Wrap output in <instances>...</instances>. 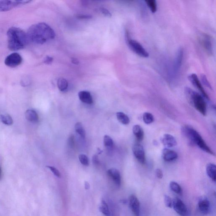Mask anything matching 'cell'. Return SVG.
<instances>
[{
	"label": "cell",
	"instance_id": "cell-31",
	"mask_svg": "<svg viewBox=\"0 0 216 216\" xmlns=\"http://www.w3.org/2000/svg\"><path fill=\"white\" fill-rule=\"evenodd\" d=\"M79 161L83 165L86 166H89V161L87 156L84 154H81L79 155Z\"/></svg>",
	"mask_w": 216,
	"mask_h": 216
},
{
	"label": "cell",
	"instance_id": "cell-38",
	"mask_svg": "<svg viewBox=\"0 0 216 216\" xmlns=\"http://www.w3.org/2000/svg\"><path fill=\"white\" fill-rule=\"evenodd\" d=\"M77 18L79 19H89L91 18L92 17L89 15L81 14L77 15Z\"/></svg>",
	"mask_w": 216,
	"mask_h": 216
},
{
	"label": "cell",
	"instance_id": "cell-1",
	"mask_svg": "<svg viewBox=\"0 0 216 216\" xmlns=\"http://www.w3.org/2000/svg\"><path fill=\"white\" fill-rule=\"evenodd\" d=\"M27 34L29 41L38 44H44L55 36L54 30L43 22L32 25L28 29Z\"/></svg>",
	"mask_w": 216,
	"mask_h": 216
},
{
	"label": "cell",
	"instance_id": "cell-24",
	"mask_svg": "<svg viewBox=\"0 0 216 216\" xmlns=\"http://www.w3.org/2000/svg\"><path fill=\"white\" fill-rule=\"evenodd\" d=\"M99 210L103 214L106 216H110L111 215L108 204L103 200L100 203Z\"/></svg>",
	"mask_w": 216,
	"mask_h": 216
},
{
	"label": "cell",
	"instance_id": "cell-34",
	"mask_svg": "<svg viewBox=\"0 0 216 216\" xmlns=\"http://www.w3.org/2000/svg\"><path fill=\"white\" fill-rule=\"evenodd\" d=\"M201 79H202V82H203V85H204L205 86H206V87L210 89H212V88H211V85H210V83H209V81H208L205 75L202 74V76H201Z\"/></svg>",
	"mask_w": 216,
	"mask_h": 216
},
{
	"label": "cell",
	"instance_id": "cell-4",
	"mask_svg": "<svg viewBox=\"0 0 216 216\" xmlns=\"http://www.w3.org/2000/svg\"><path fill=\"white\" fill-rule=\"evenodd\" d=\"M185 92L190 104L201 114L203 116L206 115V104L203 97L189 87H186Z\"/></svg>",
	"mask_w": 216,
	"mask_h": 216
},
{
	"label": "cell",
	"instance_id": "cell-21",
	"mask_svg": "<svg viewBox=\"0 0 216 216\" xmlns=\"http://www.w3.org/2000/svg\"><path fill=\"white\" fill-rule=\"evenodd\" d=\"M25 116L26 120L30 122H36L38 120V115L34 110H27L25 113Z\"/></svg>",
	"mask_w": 216,
	"mask_h": 216
},
{
	"label": "cell",
	"instance_id": "cell-25",
	"mask_svg": "<svg viewBox=\"0 0 216 216\" xmlns=\"http://www.w3.org/2000/svg\"><path fill=\"white\" fill-rule=\"evenodd\" d=\"M170 187L173 191L178 194L182 195V190L180 185L175 182L172 181L170 183Z\"/></svg>",
	"mask_w": 216,
	"mask_h": 216
},
{
	"label": "cell",
	"instance_id": "cell-29",
	"mask_svg": "<svg viewBox=\"0 0 216 216\" xmlns=\"http://www.w3.org/2000/svg\"><path fill=\"white\" fill-rule=\"evenodd\" d=\"M146 5L150 8L151 12L152 13H154L156 12L157 10V4L156 1L154 0H148L145 1Z\"/></svg>",
	"mask_w": 216,
	"mask_h": 216
},
{
	"label": "cell",
	"instance_id": "cell-33",
	"mask_svg": "<svg viewBox=\"0 0 216 216\" xmlns=\"http://www.w3.org/2000/svg\"><path fill=\"white\" fill-rule=\"evenodd\" d=\"M46 167L50 170L54 175L56 176L57 177H58V178H61V173H60V171L56 168H55L54 166H47Z\"/></svg>",
	"mask_w": 216,
	"mask_h": 216
},
{
	"label": "cell",
	"instance_id": "cell-26",
	"mask_svg": "<svg viewBox=\"0 0 216 216\" xmlns=\"http://www.w3.org/2000/svg\"><path fill=\"white\" fill-rule=\"evenodd\" d=\"M58 87L59 90L61 91H64L66 90L68 87V82L64 78H59L58 80Z\"/></svg>",
	"mask_w": 216,
	"mask_h": 216
},
{
	"label": "cell",
	"instance_id": "cell-11",
	"mask_svg": "<svg viewBox=\"0 0 216 216\" xmlns=\"http://www.w3.org/2000/svg\"><path fill=\"white\" fill-rule=\"evenodd\" d=\"M188 79L193 86L201 92L202 96L207 99H209V97L203 88L202 83L200 81L197 75L195 74H191L189 76Z\"/></svg>",
	"mask_w": 216,
	"mask_h": 216
},
{
	"label": "cell",
	"instance_id": "cell-22",
	"mask_svg": "<svg viewBox=\"0 0 216 216\" xmlns=\"http://www.w3.org/2000/svg\"><path fill=\"white\" fill-rule=\"evenodd\" d=\"M116 115L117 119L120 123L125 125L129 124L130 120L127 115L122 112H117Z\"/></svg>",
	"mask_w": 216,
	"mask_h": 216
},
{
	"label": "cell",
	"instance_id": "cell-39",
	"mask_svg": "<svg viewBox=\"0 0 216 216\" xmlns=\"http://www.w3.org/2000/svg\"><path fill=\"white\" fill-rule=\"evenodd\" d=\"M156 175L157 177L158 178H160V179H161L163 177V173L162 170L161 169H158L156 170L155 171Z\"/></svg>",
	"mask_w": 216,
	"mask_h": 216
},
{
	"label": "cell",
	"instance_id": "cell-9",
	"mask_svg": "<svg viewBox=\"0 0 216 216\" xmlns=\"http://www.w3.org/2000/svg\"><path fill=\"white\" fill-rule=\"evenodd\" d=\"M173 207L181 216H188V212L187 206L180 199L175 198L173 201Z\"/></svg>",
	"mask_w": 216,
	"mask_h": 216
},
{
	"label": "cell",
	"instance_id": "cell-28",
	"mask_svg": "<svg viewBox=\"0 0 216 216\" xmlns=\"http://www.w3.org/2000/svg\"><path fill=\"white\" fill-rule=\"evenodd\" d=\"M143 120L146 124H151L154 121V116L150 113L145 112L143 115Z\"/></svg>",
	"mask_w": 216,
	"mask_h": 216
},
{
	"label": "cell",
	"instance_id": "cell-13",
	"mask_svg": "<svg viewBox=\"0 0 216 216\" xmlns=\"http://www.w3.org/2000/svg\"><path fill=\"white\" fill-rule=\"evenodd\" d=\"M184 50L183 48H180L177 51L174 62V70L175 73L177 74L180 70L183 59Z\"/></svg>",
	"mask_w": 216,
	"mask_h": 216
},
{
	"label": "cell",
	"instance_id": "cell-10",
	"mask_svg": "<svg viewBox=\"0 0 216 216\" xmlns=\"http://www.w3.org/2000/svg\"><path fill=\"white\" fill-rule=\"evenodd\" d=\"M133 152L137 161L142 164H144L146 158L145 151L142 145L138 143L135 144L133 147Z\"/></svg>",
	"mask_w": 216,
	"mask_h": 216
},
{
	"label": "cell",
	"instance_id": "cell-37",
	"mask_svg": "<svg viewBox=\"0 0 216 216\" xmlns=\"http://www.w3.org/2000/svg\"><path fill=\"white\" fill-rule=\"evenodd\" d=\"M53 58L47 56L44 58V62L46 64H50L52 63V62H53Z\"/></svg>",
	"mask_w": 216,
	"mask_h": 216
},
{
	"label": "cell",
	"instance_id": "cell-7",
	"mask_svg": "<svg viewBox=\"0 0 216 216\" xmlns=\"http://www.w3.org/2000/svg\"><path fill=\"white\" fill-rule=\"evenodd\" d=\"M199 38L201 45L206 53L209 55H212L213 50L211 37L206 34H202L200 35Z\"/></svg>",
	"mask_w": 216,
	"mask_h": 216
},
{
	"label": "cell",
	"instance_id": "cell-20",
	"mask_svg": "<svg viewBox=\"0 0 216 216\" xmlns=\"http://www.w3.org/2000/svg\"><path fill=\"white\" fill-rule=\"evenodd\" d=\"M133 132L138 141H142L144 138V132L142 128L138 125H135L133 128Z\"/></svg>",
	"mask_w": 216,
	"mask_h": 216
},
{
	"label": "cell",
	"instance_id": "cell-18",
	"mask_svg": "<svg viewBox=\"0 0 216 216\" xmlns=\"http://www.w3.org/2000/svg\"><path fill=\"white\" fill-rule=\"evenodd\" d=\"M198 206L200 211L203 214L206 215L209 213L210 209V203L206 199L200 200L198 203Z\"/></svg>",
	"mask_w": 216,
	"mask_h": 216
},
{
	"label": "cell",
	"instance_id": "cell-42",
	"mask_svg": "<svg viewBox=\"0 0 216 216\" xmlns=\"http://www.w3.org/2000/svg\"><path fill=\"white\" fill-rule=\"evenodd\" d=\"M85 189L86 190L89 189L90 187V185L89 183L87 181H85Z\"/></svg>",
	"mask_w": 216,
	"mask_h": 216
},
{
	"label": "cell",
	"instance_id": "cell-16",
	"mask_svg": "<svg viewBox=\"0 0 216 216\" xmlns=\"http://www.w3.org/2000/svg\"><path fill=\"white\" fill-rule=\"evenodd\" d=\"M108 176L113 181L115 184L118 187H120L121 185V176L119 170L115 168H111L109 169L107 171Z\"/></svg>",
	"mask_w": 216,
	"mask_h": 216
},
{
	"label": "cell",
	"instance_id": "cell-2",
	"mask_svg": "<svg viewBox=\"0 0 216 216\" xmlns=\"http://www.w3.org/2000/svg\"><path fill=\"white\" fill-rule=\"evenodd\" d=\"M7 36L8 47L11 51L22 49L26 46L29 40L26 33L21 28L17 27L9 28Z\"/></svg>",
	"mask_w": 216,
	"mask_h": 216
},
{
	"label": "cell",
	"instance_id": "cell-32",
	"mask_svg": "<svg viewBox=\"0 0 216 216\" xmlns=\"http://www.w3.org/2000/svg\"><path fill=\"white\" fill-rule=\"evenodd\" d=\"M164 201L166 206L170 208L172 207L173 200L170 196L167 195H165Z\"/></svg>",
	"mask_w": 216,
	"mask_h": 216
},
{
	"label": "cell",
	"instance_id": "cell-43",
	"mask_svg": "<svg viewBox=\"0 0 216 216\" xmlns=\"http://www.w3.org/2000/svg\"><path fill=\"white\" fill-rule=\"evenodd\" d=\"M1 176H2V169L0 167V179H1Z\"/></svg>",
	"mask_w": 216,
	"mask_h": 216
},
{
	"label": "cell",
	"instance_id": "cell-12",
	"mask_svg": "<svg viewBox=\"0 0 216 216\" xmlns=\"http://www.w3.org/2000/svg\"><path fill=\"white\" fill-rule=\"evenodd\" d=\"M129 203L130 209L135 216H139L140 214V203L136 195H131L129 197Z\"/></svg>",
	"mask_w": 216,
	"mask_h": 216
},
{
	"label": "cell",
	"instance_id": "cell-40",
	"mask_svg": "<svg viewBox=\"0 0 216 216\" xmlns=\"http://www.w3.org/2000/svg\"><path fill=\"white\" fill-rule=\"evenodd\" d=\"M93 162L94 163V164L97 165L99 163V161L98 156L97 155V154H95L93 157Z\"/></svg>",
	"mask_w": 216,
	"mask_h": 216
},
{
	"label": "cell",
	"instance_id": "cell-30",
	"mask_svg": "<svg viewBox=\"0 0 216 216\" xmlns=\"http://www.w3.org/2000/svg\"><path fill=\"white\" fill-rule=\"evenodd\" d=\"M103 144L106 147H112L113 145V140L110 136L105 135L103 138Z\"/></svg>",
	"mask_w": 216,
	"mask_h": 216
},
{
	"label": "cell",
	"instance_id": "cell-5",
	"mask_svg": "<svg viewBox=\"0 0 216 216\" xmlns=\"http://www.w3.org/2000/svg\"><path fill=\"white\" fill-rule=\"evenodd\" d=\"M127 43L130 49L137 55L141 57L147 58L149 56L148 53L138 42L129 38L127 39Z\"/></svg>",
	"mask_w": 216,
	"mask_h": 216
},
{
	"label": "cell",
	"instance_id": "cell-35",
	"mask_svg": "<svg viewBox=\"0 0 216 216\" xmlns=\"http://www.w3.org/2000/svg\"><path fill=\"white\" fill-rule=\"evenodd\" d=\"M74 137L73 135H71L69 136L68 140V146L70 147L73 148L74 146Z\"/></svg>",
	"mask_w": 216,
	"mask_h": 216
},
{
	"label": "cell",
	"instance_id": "cell-19",
	"mask_svg": "<svg viewBox=\"0 0 216 216\" xmlns=\"http://www.w3.org/2000/svg\"><path fill=\"white\" fill-rule=\"evenodd\" d=\"M206 173L208 177L213 181L215 182L216 180V167L215 165L213 163L208 164L206 166Z\"/></svg>",
	"mask_w": 216,
	"mask_h": 216
},
{
	"label": "cell",
	"instance_id": "cell-27",
	"mask_svg": "<svg viewBox=\"0 0 216 216\" xmlns=\"http://www.w3.org/2000/svg\"><path fill=\"white\" fill-rule=\"evenodd\" d=\"M0 120L3 123L8 126H11L13 123L12 117L9 114H1L0 115Z\"/></svg>",
	"mask_w": 216,
	"mask_h": 216
},
{
	"label": "cell",
	"instance_id": "cell-23",
	"mask_svg": "<svg viewBox=\"0 0 216 216\" xmlns=\"http://www.w3.org/2000/svg\"><path fill=\"white\" fill-rule=\"evenodd\" d=\"M75 129L76 132L77 133L83 138L85 139L86 136V133L83 126L80 122H77L75 125Z\"/></svg>",
	"mask_w": 216,
	"mask_h": 216
},
{
	"label": "cell",
	"instance_id": "cell-17",
	"mask_svg": "<svg viewBox=\"0 0 216 216\" xmlns=\"http://www.w3.org/2000/svg\"><path fill=\"white\" fill-rule=\"evenodd\" d=\"M79 99L83 103L87 104H92L93 103V99L90 93L87 91H82L78 94Z\"/></svg>",
	"mask_w": 216,
	"mask_h": 216
},
{
	"label": "cell",
	"instance_id": "cell-15",
	"mask_svg": "<svg viewBox=\"0 0 216 216\" xmlns=\"http://www.w3.org/2000/svg\"><path fill=\"white\" fill-rule=\"evenodd\" d=\"M161 141L164 146L166 147V148L173 147L176 146L177 144L175 138L169 134L164 135L161 138Z\"/></svg>",
	"mask_w": 216,
	"mask_h": 216
},
{
	"label": "cell",
	"instance_id": "cell-41",
	"mask_svg": "<svg viewBox=\"0 0 216 216\" xmlns=\"http://www.w3.org/2000/svg\"><path fill=\"white\" fill-rule=\"evenodd\" d=\"M71 62L74 64L78 65L79 63V60L77 58H72V59H71Z\"/></svg>",
	"mask_w": 216,
	"mask_h": 216
},
{
	"label": "cell",
	"instance_id": "cell-6",
	"mask_svg": "<svg viewBox=\"0 0 216 216\" xmlns=\"http://www.w3.org/2000/svg\"><path fill=\"white\" fill-rule=\"evenodd\" d=\"M30 1H0V12H6L29 3Z\"/></svg>",
	"mask_w": 216,
	"mask_h": 216
},
{
	"label": "cell",
	"instance_id": "cell-14",
	"mask_svg": "<svg viewBox=\"0 0 216 216\" xmlns=\"http://www.w3.org/2000/svg\"><path fill=\"white\" fill-rule=\"evenodd\" d=\"M162 157L166 162H171L177 158L178 154L175 151L166 148L162 150Z\"/></svg>",
	"mask_w": 216,
	"mask_h": 216
},
{
	"label": "cell",
	"instance_id": "cell-8",
	"mask_svg": "<svg viewBox=\"0 0 216 216\" xmlns=\"http://www.w3.org/2000/svg\"><path fill=\"white\" fill-rule=\"evenodd\" d=\"M22 59L21 56L18 53H13L6 58L5 64L7 66L14 68L21 64Z\"/></svg>",
	"mask_w": 216,
	"mask_h": 216
},
{
	"label": "cell",
	"instance_id": "cell-3",
	"mask_svg": "<svg viewBox=\"0 0 216 216\" xmlns=\"http://www.w3.org/2000/svg\"><path fill=\"white\" fill-rule=\"evenodd\" d=\"M181 131L183 136L186 138L190 146H197L208 154L215 155L214 152L207 145L201 135L194 128L186 125L182 127Z\"/></svg>",
	"mask_w": 216,
	"mask_h": 216
},
{
	"label": "cell",
	"instance_id": "cell-36",
	"mask_svg": "<svg viewBox=\"0 0 216 216\" xmlns=\"http://www.w3.org/2000/svg\"><path fill=\"white\" fill-rule=\"evenodd\" d=\"M99 10L101 13L103 14L105 16L108 17H111V12L107 9H106L105 8L101 7L99 9Z\"/></svg>",
	"mask_w": 216,
	"mask_h": 216
}]
</instances>
